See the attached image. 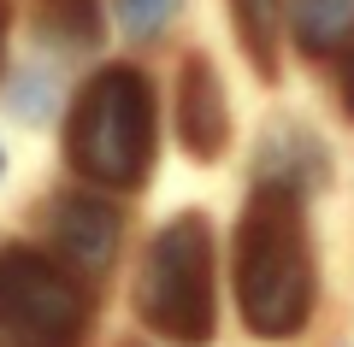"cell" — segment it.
Segmentation results:
<instances>
[{
	"mask_svg": "<svg viewBox=\"0 0 354 347\" xmlns=\"http://www.w3.org/2000/svg\"><path fill=\"white\" fill-rule=\"evenodd\" d=\"M177 6H183V0H118V24H124L130 36H160Z\"/></svg>",
	"mask_w": 354,
	"mask_h": 347,
	"instance_id": "11",
	"label": "cell"
},
{
	"mask_svg": "<svg viewBox=\"0 0 354 347\" xmlns=\"http://www.w3.org/2000/svg\"><path fill=\"white\" fill-rule=\"evenodd\" d=\"M236 18V41L254 59V71L266 83H278V36H283V0H230Z\"/></svg>",
	"mask_w": 354,
	"mask_h": 347,
	"instance_id": "9",
	"label": "cell"
},
{
	"mask_svg": "<svg viewBox=\"0 0 354 347\" xmlns=\"http://www.w3.org/2000/svg\"><path fill=\"white\" fill-rule=\"evenodd\" d=\"M290 30L301 53L325 59L354 36V0H290Z\"/></svg>",
	"mask_w": 354,
	"mask_h": 347,
	"instance_id": "8",
	"label": "cell"
},
{
	"mask_svg": "<svg viewBox=\"0 0 354 347\" xmlns=\"http://www.w3.org/2000/svg\"><path fill=\"white\" fill-rule=\"evenodd\" d=\"M0 30H6V6H0Z\"/></svg>",
	"mask_w": 354,
	"mask_h": 347,
	"instance_id": "13",
	"label": "cell"
},
{
	"mask_svg": "<svg viewBox=\"0 0 354 347\" xmlns=\"http://www.w3.org/2000/svg\"><path fill=\"white\" fill-rule=\"evenodd\" d=\"M319 177H325V148H319L301 124L283 118V124L266 136V148H260V183H283V188H295V195H307V188H319Z\"/></svg>",
	"mask_w": 354,
	"mask_h": 347,
	"instance_id": "7",
	"label": "cell"
},
{
	"mask_svg": "<svg viewBox=\"0 0 354 347\" xmlns=\"http://www.w3.org/2000/svg\"><path fill=\"white\" fill-rule=\"evenodd\" d=\"M342 106H348V118H354V53H348V65H342Z\"/></svg>",
	"mask_w": 354,
	"mask_h": 347,
	"instance_id": "12",
	"label": "cell"
},
{
	"mask_svg": "<svg viewBox=\"0 0 354 347\" xmlns=\"http://www.w3.org/2000/svg\"><path fill=\"white\" fill-rule=\"evenodd\" d=\"M53 241H59V253L71 265L101 277L118 248V212L106 200H88V195H59L53 200Z\"/></svg>",
	"mask_w": 354,
	"mask_h": 347,
	"instance_id": "6",
	"label": "cell"
},
{
	"mask_svg": "<svg viewBox=\"0 0 354 347\" xmlns=\"http://www.w3.org/2000/svg\"><path fill=\"white\" fill-rule=\"evenodd\" d=\"M88 295L30 248H0V347H83Z\"/></svg>",
	"mask_w": 354,
	"mask_h": 347,
	"instance_id": "4",
	"label": "cell"
},
{
	"mask_svg": "<svg viewBox=\"0 0 354 347\" xmlns=\"http://www.w3.org/2000/svg\"><path fill=\"white\" fill-rule=\"evenodd\" d=\"M0 171H6V159H0Z\"/></svg>",
	"mask_w": 354,
	"mask_h": 347,
	"instance_id": "14",
	"label": "cell"
},
{
	"mask_svg": "<svg viewBox=\"0 0 354 347\" xmlns=\"http://www.w3.org/2000/svg\"><path fill=\"white\" fill-rule=\"evenodd\" d=\"M36 30L59 48H95L101 41V0H36Z\"/></svg>",
	"mask_w": 354,
	"mask_h": 347,
	"instance_id": "10",
	"label": "cell"
},
{
	"mask_svg": "<svg viewBox=\"0 0 354 347\" xmlns=\"http://www.w3.org/2000/svg\"><path fill=\"white\" fill-rule=\"evenodd\" d=\"M177 136L195 159H218L230 141V106L225 88H218L213 59H183V77H177Z\"/></svg>",
	"mask_w": 354,
	"mask_h": 347,
	"instance_id": "5",
	"label": "cell"
},
{
	"mask_svg": "<svg viewBox=\"0 0 354 347\" xmlns=\"http://www.w3.org/2000/svg\"><path fill=\"white\" fill-rule=\"evenodd\" d=\"M236 306L266 341H290L313 312V241L301 195L283 183H254L236 224Z\"/></svg>",
	"mask_w": 354,
	"mask_h": 347,
	"instance_id": "1",
	"label": "cell"
},
{
	"mask_svg": "<svg viewBox=\"0 0 354 347\" xmlns=\"http://www.w3.org/2000/svg\"><path fill=\"white\" fill-rule=\"evenodd\" d=\"M71 171L106 188H136L153 165V88L136 65H106L77 95L65 124Z\"/></svg>",
	"mask_w": 354,
	"mask_h": 347,
	"instance_id": "2",
	"label": "cell"
},
{
	"mask_svg": "<svg viewBox=\"0 0 354 347\" xmlns=\"http://www.w3.org/2000/svg\"><path fill=\"white\" fill-rule=\"evenodd\" d=\"M136 312L165 341H213V230L201 212H177L153 236L136 283Z\"/></svg>",
	"mask_w": 354,
	"mask_h": 347,
	"instance_id": "3",
	"label": "cell"
}]
</instances>
